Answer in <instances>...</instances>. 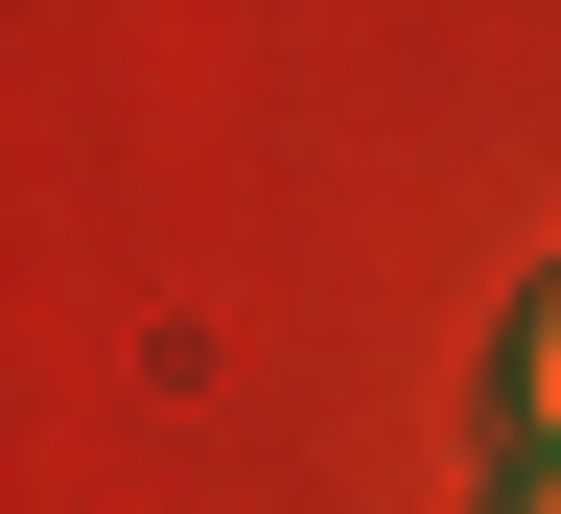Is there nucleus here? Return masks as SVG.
<instances>
[{
  "label": "nucleus",
  "mask_w": 561,
  "mask_h": 514,
  "mask_svg": "<svg viewBox=\"0 0 561 514\" xmlns=\"http://www.w3.org/2000/svg\"><path fill=\"white\" fill-rule=\"evenodd\" d=\"M538 514H561V491H538Z\"/></svg>",
  "instance_id": "obj_2"
},
{
  "label": "nucleus",
  "mask_w": 561,
  "mask_h": 514,
  "mask_svg": "<svg viewBox=\"0 0 561 514\" xmlns=\"http://www.w3.org/2000/svg\"><path fill=\"white\" fill-rule=\"evenodd\" d=\"M515 421H538V491H561V305H538V351H515Z\"/></svg>",
  "instance_id": "obj_1"
}]
</instances>
